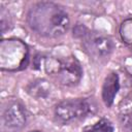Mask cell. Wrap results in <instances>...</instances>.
<instances>
[{
	"label": "cell",
	"instance_id": "30bf717a",
	"mask_svg": "<svg viewBox=\"0 0 132 132\" xmlns=\"http://www.w3.org/2000/svg\"><path fill=\"white\" fill-rule=\"evenodd\" d=\"M119 34L124 43L132 45V18L125 19L121 23Z\"/></svg>",
	"mask_w": 132,
	"mask_h": 132
},
{
	"label": "cell",
	"instance_id": "5b68a950",
	"mask_svg": "<svg viewBox=\"0 0 132 132\" xmlns=\"http://www.w3.org/2000/svg\"><path fill=\"white\" fill-rule=\"evenodd\" d=\"M79 35L86 53L93 60H106L113 51L114 45L112 40L101 33L86 30L79 32Z\"/></svg>",
	"mask_w": 132,
	"mask_h": 132
},
{
	"label": "cell",
	"instance_id": "7a4b0ae2",
	"mask_svg": "<svg viewBox=\"0 0 132 132\" xmlns=\"http://www.w3.org/2000/svg\"><path fill=\"white\" fill-rule=\"evenodd\" d=\"M43 70L63 86H75L82 77V68L75 57L60 59L53 56L42 57Z\"/></svg>",
	"mask_w": 132,
	"mask_h": 132
},
{
	"label": "cell",
	"instance_id": "6da1fadb",
	"mask_svg": "<svg viewBox=\"0 0 132 132\" xmlns=\"http://www.w3.org/2000/svg\"><path fill=\"white\" fill-rule=\"evenodd\" d=\"M29 27L42 37L55 38L66 33L69 27V16L59 4L48 1L33 4L27 13Z\"/></svg>",
	"mask_w": 132,
	"mask_h": 132
},
{
	"label": "cell",
	"instance_id": "277c9868",
	"mask_svg": "<svg viewBox=\"0 0 132 132\" xmlns=\"http://www.w3.org/2000/svg\"><path fill=\"white\" fill-rule=\"evenodd\" d=\"M95 111V103L88 98L68 99L59 102L55 106L54 118L58 124L68 125L72 122L85 119Z\"/></svg>",
	"mask_w": 132,
	"mask_h": 132
},
{
	"label": "cell",
	"instance_id": "ba28073f",
	"mask_svg": "<svg viewBox=\"0 0 132 132\" xmlns=\"http://www.w3.org/2000/svg\"><path fill=\"white\" fill-rule=\"evenodd\" d=\"M26 92L37 99L46 98L52 92V85L45 78H36L27 85Z\"/></svg>",
	"mask_w": 132,
	"mask_h": 132
},
{
	"label": "cell",
	"instance_id": "4fadbf2b",
	"mask_svg": "<svg viewBox=\"0 0 132 132\" xmlns=\"http://www.w3.org/2000/svg\"><path fill=\"white\" fill-rule=\"evenodd\" d=\"M31 132H40V131H31Z\"/></svg>",
	"mask_w": 132,
	"mask_h": 132
},
{
	"label": "cell",
	"instance_id": "52a82bcc",
	"mask_svg": "<svg viewBox=\"0 0 132 132\" xmlns=\"http://www.w3.org/2000/svg\"><path fill=\"white\" fill-rule=\"evenodd\" d=\"M120 90L119 74L114 71L108 73L102 86V100L107 107H110Z\"/></svg>",
	"mask_w": 132,
	"mask_h": 132
},
{
	"label": "cell",
	"instance_id": "9c48e42d",
	"mask_svg": "<svg viewBox=\"0 0 132 132\" xmlns=\"http://www.w3.org/2000/svg\"><path fill=\"white\" fill-rule=\"evenodd\" d=\"M113 124L107 119H100L93 125L86 126L82 129V132H113Z\"/></svg>",
	"mask_w": 132,
	"mask_h": 132
},
{
	"label": "cell",
	"instance_id": "7c38bea8",
	"mask_svg": "<svg viewBox=\"0 0 132 132\" xmlns=\"http://www.w3.org/2000/svg\"><path fill=\"white\" fill-rule=\"evenodd\" d=\"M0 15H1V33L4 34L11 27V19L8 14V11H6L4 7H1Z\"/></svg>",
	"mask_w": 132,
	"mask_h": 132
},
{
	"label": "cell",
	"instance_id": "3957f363",
	"mask_svg": "<svg viewBox=\"0 0 132 132\" xmlns=\"http://www.w3.org/2000/svg\"><path fill=\"white\" fill-rule=\"evenodd\" d=\"M29 62V47L21 39L6 38L0 42V68L4 71H20Z\"/></svg>",
	"mask_w": 132,
	"mask_h": 132
},
{
	"label": "cell",
	"instance_id": "8992f818",
	"mask_svg": "<svg viewBox=\"0 0 132 132\" xmlns=\"http://www.w3.org/2000/svg\"><path fill=\"white\" fill-rule=\"evenodd\" d=\"M27 123L24 106L18 100H10L2 111V128L5 132H19Z\"/></svg>",
	"mask_w": 132,
	"mask_h": 132
},
{
	"label": "cell",
	"instance_id": "8fae6325",
	"mask_svg": "<svg viewBox=\"0 0 132 132\" xmlns=\"http://www.w3.org/2000/svg\"><path fill=\"white\" fill-rule=\"evenodd\" d=\"M120 124L122 128L127 132H132V109L121 112Z\"/></svg>",
	"mask_w": 132,
	"mask_h": 132
}]
</instances>
